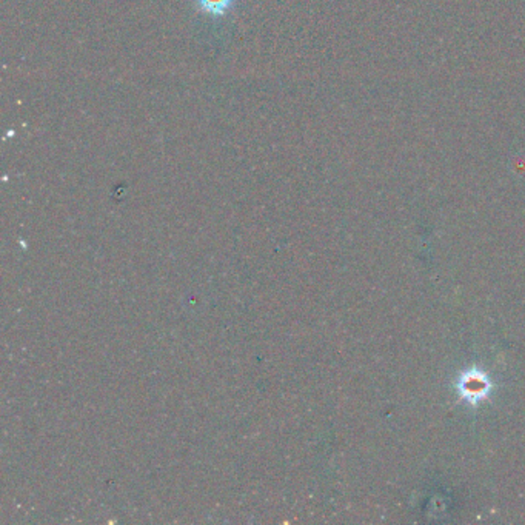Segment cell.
<instances>
[{
  "mask_svg": "<svg viewBox=\"0 0 525 525\" xmlns=\"http://www.w3.org/2000/svg\"><path fill=\"white\" fill-rule=\"evenodd\" d=\"M460 392L464 393L467 399L478 401L484 398L485 393L489 392V382H487L484 376H478V375L465 376L462 382H460Z\"/></svg>",
  "mask_w": 525,
  "mask_h": 525,
  "instance_id": "1",
  "label": "cell"
},
{
  "mask_svg": "<svg viewBox=\"0 0 525 525\" xmlns=\"http://www.w3.org/2000/svg\"><path fill=\"white\" fill-rule=\"evenodd\" d=\"M196 5L205 16L221 19L225 17L233 8L234 0H196Z\"/></svg>",
  "mask_w": 525,
  "mask_h": 525,
  "instance_id": "2",
  "label": "cell"
}]
</instances>
